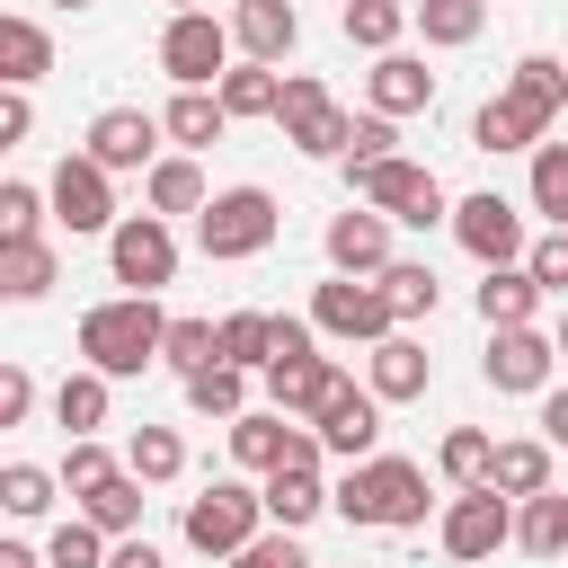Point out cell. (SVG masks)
Returning a JSON list of instances; mask_svg holds the SVG:
<instances>
[{"instance_id":"6da1fadb","label":"cell","mask_w":568,"mask_h":568,"mask_svg":"<svg viewBox=\"0 0 568 568\" xmlns=\"http://www.w3.org/2000/svg\"><path fill=\"white\" fill-rule=\"evenodd\" d=\"M568 106V62H550V53H524L515 62V80L470 115V151H524V142H541L550 133V115Z\"/></svg>"},{"instance_id":"7a4b0ae2","label":"cell","mask_w":568,"mask_h":568,"mask_svg":"<svg viewBox=\"0 0 568 568\" xmlns=\"http://www.w3.org/2000/svg\"><path fill=\"white\" fill-rule=\"evenodd\" d=\"M160 346H169V320H160L151 293H115V302H98V311L80 320V355H89L106 382H133L142 364H160Z\"/></svg>"},{"instance_id":"3957f363","label":"cell","mask_w":568,"mask_h":568,"mask_svg":"<svg viewBox=\"0 0 568 568\" xmlns=\"http://www.w3.org/2000/svg\"><path fill=\"white\" fill-rule=\"evenodd\" d=\"M337 515L364 524V532H408V524H426V470L399 462V453L346 462V479H337Z\"/></svg>"},{"instance_id":"277c9868","label":"cell","mask_w":568,"mask_h":568,"mask_svg":"<svg viewBox=\"0 0 568 568\" xmlns=\"http://www.w3.org/2000/svg\"><path fill=\"white\" fill-rule=\"evenodd\" d=\"M257 524H266V488L213 479L204 497H186V541H195L204 559H231V550H248V541H257Z\"/></svg>"},{"instance_id":"5b68a950","label":"cell","mask_w":568,"mask_h":568,"mask_svg":"<svg viewBox=\"0 0 568 568\" xmlns=\"http://www.w3.org/2000/svg\"><path fill=\"white\" fill-rule=\"evenodd\" d=\"M275 195L266 186H222L204 213H195V240H204V257H257L266 240H275Z\"/></svg>"},{"instance_id":"8992f818","label":"cell","mask_w":568,"mask_h":568,"mask_svg":"<svg viewBox=\"0 0 568 568\" xmlns=\"http://www.w3.org/2000/svg\"><path fill=\"white\" fill-rule=\"evenodd\" d=\"M275 124H284V142H293V151H311V160H346V133H355V115H346L311 71H293V80H284Z\"/></svg>"},{"instance_id":"52a82bcc","label":"cell","mask_w":568,"mask_h":568,"mask_svg":"<svg viewBox=\"0 0 568 568\" xmlns=\"http://www.w3.org/2000/svg\"><path fill=\"white\" fill-rule=\"evenodd\" d=\"M311 320H320V337H364V346H382V337L399 328L382 275H373V284H364V275H328V284L311 293Z\"/></svg>"},{"instance_id":"ba28073f","label":"cell","mask_w":568,"mask_h":568,"mask_svg":"<svg viewBox=\"0 0 568 568\" xmlns=\"http://www.w3.org/2000/svg\"><path fill=\"white\" fill-rule=\"evenodd\" d=\"M355 195L373 204V213H390V222H444L453 204H444V178L435 169H417V160H382V169H355Z\"/></svg>"},{"instance_id":"9c48e42d","label":"cell","mask_w":568,"mask_h":568,"mask_svg":"<svg viewBox=\"0 0 568 568\" xmlns=\"http://www.w3.org/2000/svg\"><path fill=\"white\" fill-rule=\"evenodd\" d=\"M106 266H115V284H133V293H160V284L178 275L169 213H124V222L106 231Z\"/></svg>"},{"instance_id":"30bf717a","label":"cell","mask_w":568,"mask_h":568,"mask_svg":"<svg viewBox=\"0 0 568 568\" xmlns=\"http://www.w3.org/2000/svg\"><path fill=\"white\" fill-rule=\"evenodd\" d=\"M160 71H169L178 89L222 80V71H231V27H213L204 9H178V18H169V36H160Z\"/></svg>"},{"instance_id":"8fae6325","label":"cell","mask_w":568,"mask_h":568,"mask_svg":"<svg viewBox=\"0 0 568 568\" xmlns=\"http://www.w3.org/2000/svg\"><path fill=\"white\" fill-rule=\"evenodd\" d=\"M497 541H515V497L506 488H462L444 506V550L453 559H488Z\"/></svg>"},{"instance_id":"7c38bea8","label":"cell","mask_w":568,"mask_h":568,"mask_svg":"<svg viewBox=\"0 0 568 568\" xmlns=\"http://www.w3.org/2000/svg\"><path fill=\"white\" fill-rule=\"evenodd\" d=\"M453 240H462L479 266H515V257H524V222H515V204H506L497 186L453 204Z\"/></svg>"},{"instance_id":"4fadbf2b","label":"cell","mask_w":568,"mask_h":568,"mask_svg":"<svg viewBox=\"0 0 568 568\" xmlns=\"http://www.w3.org/2000/svg\"><path fill=\"white\" fill-rule=\"evenodd\" d=\"M550 364H559V337H541V328H488L479 382H488V390H541Z\"/></svg>"},{"instance_id":"5bb4252c","label":"cell","mask_w":568,"mask_h":568,"mask_svg":"<svg viewBox=\"0 0 568 568\" xmlns=\"http://www.w3.org/2000/svg\"><path fill=\"white\" fill-rule=\"evenodd\" d=\"M320 444L337 453V462H373V444H382V390H355V382H337L328 399H320Z\"/></svg>"},{"instance_id":"9a60e30c","label":"cell","mask_w":568,"mask_h":568,"mask_svg":"<svg viewBox=\"0 0 568 568\" xmlns=\"http://www.w3.org/2000/svg\"><path fill=\"white\" fill-rule=\"evenodd\" d=\"M115 169H98L89 151L80 160H62L53 169V222L62 231H115V186H106Z\"/></svg>"},{"instance_id":"2e32d148","label":"cell","mask_w":568,"mask_h":568,"mask_svg":"<svg viewBox=\"0 0 568 568\" xmlns=\"http://www.w3.org/2000/svg\"><path fill=\"white\" fill-rule=\"evenodd\" d=\"M328 266H337V275H382V266H390V213L346 204V213L328 222Z\"/></svg>"},{"instance_id":"e0dca14e","label":"cell","mask_w":568,"mask_h":568,"mask_svg":"<svg viewBox=\"0 0 568 568\" xmlns=\"http://www.w3.org/2000/svg\"><path fill=\"white\" fill-rule=\"evenodd\" d=\"M169 124L160 115H142V106H106L98 124H89V160L98 169H151V142H160Z\"/></svg>"},{"instance_id":"ac0fdd59","label":"cell","mask_w":568,"mask_h":568,"mask_svg":"<svg viewBox=\"0 0 568 568\" xmlns=\"http://www.w3.org/2000/svg\"><path fill=\"white\" fill-rule=\"evenodd\" d=\"M337 382H346V373H337L320 346H311V355H284V364H266V390H275V408H284V417H320V399H328Z\"/></svg>"},{"instance_id":"d6986e66","label":"cell","mask_w":568,"mask_h":568,"mask_svg":"<svg viewBox=\"0 0 568 568\" xmlns=\"http://www.w3.org/2000/svg\"><path fill=\"white\" fill-rule=\"evenodd\" d=\"M231 36L248 44V62H284L293 36H302V18H293V0H240L231 9Z\"/></svg>"},{"instance_id":"ffe728a7","label":"cell","mask_w":568,"mask_h":568,"mask_svg":"<svg viewBox=\"0 0 568 568\" xmlns=\"http://www.w3.org/2000/svg\"><path fill=\"white\" fill-rule=\"evenodd\" d=\"M417 106H435V71L417 53H382L373 62V115H417Z\"/></svg>"},{"instance_id":"44dd1931","label":"cell","mask_w":568,"mask_h":568,"mask_svg":"<svg viewBox=\"0 0 568 568\" xmlns=\"http://www.w3.org/2000/svg\"><path fill=\"white\" fill-rule=\"evenodd\" d=\"M320 506H337V488H320V462H284V470H266V515L275 524H311Z\"/></svg>"},{"instance_id":"7402d4cb","label":"cell","mask_w":568,"mask_h":568,"mask_svg":"<svg viewBox=\"0 0 568 568\" xmlns=\"http://www.w3.org/2000/svg\"><path fill=\"white\" fill-rule=\"evenodd\" d=\"M532 302H541L532 266H488L479 275V320L488 328H532Z\"/></svg>"},{"instance_id":"603a6c76","label":"cell","mask_w":568,"mask_h":568,"mask_svg":"<svg viewBox=\"0 0 568 568\" xmlns=\"http://www.w3.org/2000/svg\"><path fill=\"white\" fill-rule=\"evenodd\" d=\"M44 71H53V36L36 18H0V80L9 89H36Z\"/></svg>"},{"instance_id":"cb8c5ba5","label":"cell","mask_w":568,"mask_h":568,"mask_svg":"<svg viewBox=\"0 0 568 568\" xmlns=\"http://www.w3.org/2000/svg\"><path fill=\"white\" fill-rule=\"evenodd\" d=\"M53 275H62V266H53L44 240H0V293H9V302H44Z\"/></svg>"},{"instance_id":"d4e9b609","label":"cell","mask_w":568,"mask_h":568,"mask_svg":"<svg viewBox=\"0 0 568 568\" xmlns=\"http://www.w3.org/2000/svg\"><path fill=\"white\" fill-rule=\"evenodd\" d=\"M373 390H382V399H426V346L390 328V337L373 346Z\"/></svg>"},{"instance_id":"484cf974","label":"cell","mask_w":568,"mask_h":568,"mask_svg":"<svg viewBox=\"0 0 568 568\" xmlns=\"http://www.w3.org/2000/svg\"><path fill=\"white\" fill-rule=\"evenodd\" d=\"M293 435L302 426H284V408L275 417H231V462L240 470H275V462H293Z\"/></svg>"},{"instance_id":"4316f807","label":"cell","mask_w":568,"mask_h":568,"mask_svg":"<svg viewBox=\"0 0 568 568\" xmlns=\"http://www.w3.org/2000/svg\"><path fill=\"white\" fill-rule=\"evenodd\" d=\"M80 515H89L98 532H115V541H124V532L142 524V479H133V470H106V479L80 497Z\"/></svg>"},{"instance_id":"83f0119b","label":"cell","mask_w":568,"mask_h":568,"mask_svg":"<svg viewBox=\"0 0 568 568\" xmlns=\"http://www.w3.org/2000/svg\"><path fill=\"white\" fill-rule=\"evenodd\" d=\"M515 541H524L532 559H559V550H568V497H559V488L524 497V515H515Z\"/></svg>"},{"instance_id":"f1b7e54d","label":"cell","mask_w":568,"mask_h":568,"mask_svg":"<svg viewBox=\"0 0 568 568\" xmlns=\"http://www.w3.org/2000/svg\"><path fill=\"white\" fill-rule=\"evenodd\" d=\"M160 124H169V142H186V151H204V142H222V124H231V106H222V98H204V89H178V106H169Z\"/></svg>"},{"instance_id":"f546056e","label":"cell","mask_w":568,"mask_h":568,"mask_svg":"<svg viewBox=\"0 0 568 568\" xmlns=\"http://www.w3.org/2000/svg\"><path fill=\"white\" fill-rule=\"evenodd\" d=\"M222 364L266 373V364H275V320H266V311H231V320H222Z\"/></svg>"},{"instance_id":"4dcf8cb0","label":"cell","mask_w":568,"mask_h":568,"mask_svg":"<svg viewBox=\"0 0 568 568\" xmlns=\"http://www.w3.org/2000/svg\"><path fill=\"white\" fill-rule=\"evenodd\" d=\"M160 364H169L178 382H186V373H204V364H222V320H169Z\"/></svg>"},{"instance_id":"1f68e13d","label":"cell","mask_w":568,"mask_h":568,"mask_svg":"<svg viewBox=\"0 0 568 568\" xmlns=\"http://www.w3.org/2000/svg\"><path fill=\"white\" fill-rule=\"evenodd\" d=\"M124 470H133L142 488H160V479H178V470H186V444H178L169 426H133V444H124Z\"/></svg>"},{"instance_id":"d6a6232c","label":"cell","mask_w":568,"mask_h":568,"mask_svg":"<svg viewBox=\"0 0 568 568\" xmlns=\"http://www.w3.org/2000/svg\"><path fill=\"white\" fill-rule=\"evenodd\" d=\"M231 115H275L284 106V80L266 71V62H240V71H222V89H213Z\"/></svg>"},{"instance_id":"836d02e7","label":"cell","mask_w":568,"mask_h":568,"mask_svg":"<svg viewBox=\"0 0 568 568\" xmlns=\"http://www.w3.org/2000/svg\"><path fill=\"white\" fill-rule=\"evenodd\" d=\"M204 169L195 160H151V213H204Z\"/></svg>"},{"instance_id":"e575fe53","label":"cell","mask_w":568,"mask_h":568,"mask_svg":"<svg viewBox=\"0 0 568 568\" xmlns=\"http://www.w3.org/2000/svg\"><path fill=\"white\" fill-rule=\"evenodd\" d=\"M53 417H62L71 435H98V426H106V373H98V364L71 373V382L53 390Z\"/></svg>"},{"instance_id":"d590c367","label":"cell","mask_w":568,"mask_h":568,"mask_svg":"<svg viewBox=\"0 0 568 568\" xmlns=\"http://www.w3.org/2000/svg\"><path fill=\"white\" fill-rule=\"evenodd\" d=\"M435 462H444V479H453V488H488V470H497V444H488L479 426H453Z\"/></svg>"},{"instance_id":"8d00e7d4","label":"cell","mask_w":568,"mask_h":568,"mask_svg":"<svg viewBox=\"0 0 568 568\" xmlns=\"http://www.w3.org/2000/svg\"><path fill=\"white\" fill-rule=\"evenodd\" d=\"M488 488H506V497H541V488H550V444H497Z\"/></svg>"},{"instance_id":"74e56055","label":"cell","mask_w":568,"mask_h":568,"mask_svg":"<svg viewBox=\"0 0 568 568\" xmlns=\"http://www.w3.org/2000/svg\"><path fill=\"white\" fill-rule=\"evenodd\" d=\"M240 399H248V373H240V364H204V373H186V408H204V417H240Z\"/></svg>"},{"instance_id":"f35d334b","label":"cell","mask_w":568,"mask_h":568,"mask_svg":"<svg viewBox=\"0 0 568 568\" xmlns=\"http://www.w3.org/2000/svg\"><path fill=\"white\" fill-rule=\"evenodd\" d=\"M399 27H408V9H399V0H346V44L390 53V44H399Z\"/></svg>"},{"instance_id":"ab89813d","label":"cell","mask_w":568,"mask_h":568,"mask_svg":"<svg viewBox=\"0 0 568 568\" xmlns=\"http://www.w3.org/2000/svg\"><path fill=\"white\" fill-rule=\"evenodd\" d=\"M417 27H426V44H470L488 27V0H417Z\"/></svg>"},{"instance_id":"60d3db41","label":"cell","mask_w":568,"mask_h":568,"mask_svg":"<svg viewBox=\"0 0 568 568\" xmlns=\"http://www.w3.org/2000/svg\"><path fill=\"white\" fill-rule=\"evenodd\" d=\"M382 293H390V311H399V320H426V311H435V266L390 257V266H382Z\"/></svg>"},{"instance_id":"b9f144b4","label":"cell","mask_w":568,"mask_h":568,"mask_svg":"<svg viewBox=\"0 0 568 568\" xmlns=\"http://www.w3.org/2000/svg\"><path fill=\"white\" fill-rule=\"evenodd\" d=\"M532 204L568 231V142H541V151H532Z\"/></svg>"},{"instance_id":"7bdbcfd3","label":"cell","mask_w":568,"mask_h":568,"mask_svg":"<svg viewBox=\"0 0 568 568\" xmlns=\"http://www.w3.org/2000/svg\"><path fill=\"white\" fill-rule=\"evenodd\" d=\"M0 506H9V515H44V506H53V470L9 462V470H0Z\"/></svg>"},{"instance_id":"ee69618b","label":"cell","mask_w":568,"mask_h":568,"mask_svg":"<svg viewBox=\"0 0 568 568\" xmlns=\"http://www.w3.org/2000/svg\"><path fill=\"white\" fill-rule=\"evenodd\" d=\"M98 541H106V532L80 515V524H62V532L44 541V568H106V550H98Z\"/></svg>"},{"instance_id":"f6af8a7d","label":"cell","mask_w":568,"mask_h":568,"mask_svg":"<svg viewBox=\"0 0 568 568\" xmlns=\"http://www.w3.org/2000/svg\"><path fill=\"white\" fill-rule=\"evenodd\" d=\"M390 142H399L390 115H355V133H346V169H382V160H399Z\"/></svg>"},{"instance_id":"bcb514c9","label":"cell","mask_w":568,"mask_h":568,"mask_svg":"<svg viewBox=\"0 0 568 568\" xmlns=\"http://www.w3.org/2000/svg\"><path fill=\"white\" fill-rule=\"evenodd\" d=\"M36 222H44V195L27 178H9L0 186V240H36Z\"/></svg>"},{"instance_id":"7dc6e473","label":"cell","mask_w":568,"mask_h":568,"mask_svg":"<svg viewBox=\"0 0 568 568\" xmlns=\"http://www.w3.org/2000/svg\"><path fill=\"white\" fill-rule=\"evenodd\" d=\"M106 470H115V462H106V444H98V435H71V453H62V488H71V497H89Z\"/></svg>"},{"instance_id":"c3c4849f","label":"cell","mask_w":568,"mask_h":568,"mask_svg":"<svg viewBox=\"0 0 568 568\" xmlns=\"http://www.w3.org/2000/svg\"><path fill=\"white\" fill-rule=\"evenodd\" d=\"M231 568H311V559H302V541H293V524H275V532H257L248 550H231Z\"/></svg>"},{"instance_id":"681fc988","label":"cell","mask_w":568,"mask_h":568,"mask_svg":"<svg viewBox=\"0 0 568 568\" xmlns=\"http://www.w3.org/2000/svg\"><path fill=\"white\" fill-rule=\"evenodd\" d=\"M524 266H532V284H541V293H568V231L532 240V248H524Z\"/></svg>"},{"instance_id":"f907efd6","label":"cell","mask_w":568,"mask_h":568,"mask_svg":"<svg viewBox=\"0 0 568 568\" xmlns=\"http://www.w3.org/2000/svg\"><path fill=\"white\" fill-rule=\"evenodd\" d=\"M27 408H36V382H27V364H9L0 373V426H18Z\"/></svg>"},{"instance_id":"816d5d0a","label":"cell","mask_w":568,"mask_h":568,"mask_svg":"<svg viewBox=\"0 0 568 568\" xmlns=\"http://www.w3.org/2000/svg\"><path fill=\"white\" fill-rule=\"evenodd\" d=\"M27 124H36V106H27V89H9L0 98V142H27Z\"/></svg>"},{"instance_id":"f5cc1de1","label":"cell","mask_w":568,"mask_h":568,"mask_svg":"<svg viewBox=\"0 0 568 568\" xmlns=\"http://www.w3.org/2000/svg\"><path fill=\"white\" fill-rule=\"evenodd\" d=\"M106 568H169V559H160V550H151V541H133V532H124V541H115V550H106Z\"/></svg>"},{"instance_id":"db71d44e","label":"cell","mask_w":568,"mask_h":568,"mask_svg":"<svg viewBox=\"0 0 568 568\" xmlns=\"http://www.w3.org/2000/svg\"><path fill=\"white\" fill-rule=\"evenodd\" d=\"M541 435H550V444H568V390H550V399H541Z\"/></svg>"},{"instance_id":"11a10c76","label":"cell","mask_w":568,"mask_h":568,"mask_svg":"<svg viewBox=\"0 0 568 568\" xmlns=\"http://www.w3.org/2000/svg\"><path fill=\"white\" fill-rule=\"evenodd\" d=\"M0 568H44V559H36L27 541H0Z\"/></svg>"},{"instance_id":"9f6ffc18","label":"cell","mask_w":568,"mask_h":568,"mask_svg":"<svg viewBox=\"0 0 568 568\" xmlns=\"http://www.w3.org/2000/svg\"><path fill=\"white\" fill-rule=\"evenodd\" d=\"M559 355H568V320H559Z\"/></svg>"},{"instance_id":"6f0895ef","label":"cell","mask_w":568,"mask_h":568,"mask_svg":"<svg viewBox=\"0 0 568 568\" xmlns=\"http://www.w3.org/2000/svg\"><path fill=\"white\" fill-rule=\"evenodd\" d=\"M53 9H80V0H53Z\"/></svg>"},{"instance_id":"680465c9","label":"cell","mask_w":568,"mask_h":568,"mask_svg":"<svg viewBox=\"0 0 568 568\" xmlns=\"http://www.w3.org/2000/svg\"><path fill=\"white\" fill-rule=\"evenodd\" d=\"M178 9H195V0H178Z\"/></svg>"}]
</instances>
